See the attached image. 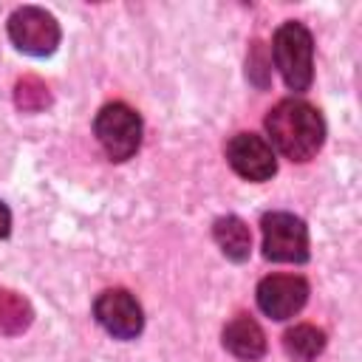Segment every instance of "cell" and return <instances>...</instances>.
Masks as SVG:
<instances>
[{"mask_svg":"<svg viewBox=\"0 0 362 362\" xmlns=\"http://www.w3.org/2000/svg\"><path fill=\"white\" fill-rule=\"evenodd\" d=\"M8 40L28 57H51L62 40L59 23L40 6H23L8 17Z\"/></svg>","mask_w":362,"mask_h":362,"instance_id":"4","label":"cell"},{"mask_svg":"<svg viewBox=\"0 0 362 362\" xmlns=\"http://www.w3.org/2000/svg\"><path fill=\"white\" fill-rule=\"evenodd\" d=\"M226 161L246 181H269L277 173V156L257 133H235L226 144Z\"/></svg>","mask_w":362,"mask_h":362,"instance_id":"7","label":"cell"},{"mask_svg":"<svg viewBox=\"0 0 362 362\" xmlns=\"http://www.w3.org/2000/svg\"><path fill=\"white\" fill-rule=\"evenodd\" d=\"M263 255L274 263H305L308 260V229L303 218L291 212H266L260 221Z\"/></svg>","mask_w":362,"mask_h":362,"instance_id":"5","label":"cell"},{"mask_svg":"<svg viewBox=\"0 0 362 362\" xmlns=\"http://www.w3.org/2000/svg\"><path fill=\"white\" fill-rule=\"evenodd\" d=\"M223 348L243 362H257L266 354V334L252 317L238 314L223 328Z\"/></svg>","mask_w":362,"mask_h":362,"instance_id":"9","label":"cell"},{"mask_svg":"<svg viewBox=\"0 0 362 362\" xmlns=\"http://www.w3.org/2000/svg\"><path fill=\"white\" fill-rule=\"evenodd\" d=\"M96 322L113 339H136L144 328V314L139 300L124 288H107L93 300Z\"/></svg>","mask_w":362,"mask_h":362,"instance_id":"6","label":"cell"},{"mask_svg":"<svg viewBox=\"0 0 362 362\" xmlns=\"http://www.w3.org/2000/svg\"><path fill=\"white\" fill-rule=\"evenodd\" d=\"M272 57L288 90L294 93L308 90L314 79V40L303 23L288 20L274 31Z\"/></svg>","mask_w":362,"mask_h":362,"instance_id":"2","label":"cell"},{"mask_svg":"<svg viewBox=\"0 0 362 362\" xmlns=\"http://www.w3.org/2000/svg\"><path fill=\"white\" fill-rule=\"evenodd\" d=\"M266 133L272 150L288 161H308L325 141V122L320 110L303 99H280L266 113Z\"/></svg>","mask_w":362,"mask_h":362,"instance_id":"1","label":"cell"},{"mask_svg":"<svg viewBox=\"0 0 362 362\" xmlns=\"http://www.w3.org/2000/svg\"><path fill=\"white\" fill-rule=\"evenodd\" d=\"M11 232V212H8V206L0 201V238H6Z\"/></svg>","mask_w":362,"mask_h":362,"instance_id":"13","label":"cell"},{"mask_svg":"<svg viewBox=\"0 0 362 362\" xmlns=\"http://www.w3.org/2000/svg\"><path fill=\"white\" fill-rule=\"evenodd\" d=\"M283 348L294 362H314L325 348V331L314 325H294L283 334Z\"/></svg>","mask_w":362,"mask_h":362,"instance_id":"11","label":"cell"},{"mask_svg":"<svg viewBox=\"0 0 362 362\" xmlns=\"http://www.w3.org/2000/svg\"><path fill=\"white\" fill-rule=\"evenodd\" d=\"M141 116L124 105V102H110L105 105L96 119H93V133L102 150L107 153L110 161H127L136 156L141 144Z\"/></svg>","mask_w":362,"mask_h":362,"instance_id":"3","label":"cell"},{"mask_svg":"<svg viewBox=\"0 0 362 362\" xmlns=\"http://www.w3.org/2000/svg\"><path fill=\"white\" fill-rule=\"evenodd\" d=\"M212 238H215L218 249H221L229 260H235V263L249 260V255H252V232H249V226H246L238 215H223V218H218V221L212 223Z\"/></svg>","mask_w":362,"mask_h":362,"instance_id":"10","label":"cell"},{"mask_svg":"<svg viewBox=\"0 0 362 362\" xmlns=\"http://www.w3.org/2000/svg\"><path fill=\"white\" fill-rule=\"evenodd\" d=\"M249 79L257 85V88H266L269 85V59L263 54V42H255L252 51H249Z\"/></svg>","mask_w":362,"mask_h":362,"instance_id":"12","label":"cell"},{"mask_svg":"<svg viewBox=\"0 0 362 362\" xmlns=\"http://www.w3.org/2000/svg\"><path fill=\"white\" fill-rule=\"evenodd\" d=\"M308 300V283L300 274H269L257 283V305L272 320H291Z\"/></svg>","mask_w":362,"mask_h":362,"instance_id":"8","label":"cell"}]
</instances>
